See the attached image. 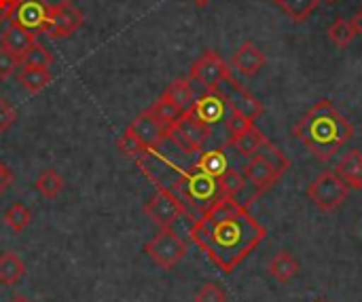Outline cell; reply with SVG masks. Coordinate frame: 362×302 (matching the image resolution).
Here are the masks:
<instances>
[{"instance_id": "1", "label": "cell", "mask_w": 362, "mask_h": 302, "mask_svg": "<svg viewBox=\"0 0 362 302\" xmlns=\"http://www.w3.org/2000/svg\"><path fill=\"white\" fill-rule=\"evenodd\" d=\"M191 241L223 271L233 273L267 237V231L235 197H218L193 222Z\"/></svg>"}, {"instance_id": "2", "label": "cell", "mask_w": 362, "mask_h": 302, "mask_svg": "<svg viewBox=\"0 0 362 302\" xmlns=\"http://www.w3.org/2000/svg\"><path fill=\"white\" fill-rule=\"evenodd\" d=\"M293 135L318 161H329L354 138V125L329 99H320L295 123Z\"/></svg>"}, {"instance_id": "3", "label": "cell", "mask_w": 362, "mask_h": 302, "mask_svg": "<svg viewBox=\"0 0 362 302\" xmlns=\"http://www.w3.org/2000/svg\"><path fill=\"white\" fill-rule=\"evenodd\" d=\"M180 191V199L189 205H193L199 212H206L221 195V186H218V178L202 171L199 167H191L187 171H180L176 184Z\"/></svg>"}, {"instance_id": "4", "label": "cell", "mask_w": 362, "mask_h": 302, "mask_svg": "<svg viewBox=\"0 0 362 302\" xmlns=\"http://www.w3.org/2000/svg\"><path fill=\"white\" fill-rule=\"evenodd\" d=\"M350 195V186L335 174V171H325L320 174L310 186H308V199L314 203L320 212L331 214L344 205V201Z\"/></svg>"}, {"instance_id": "5", "label": "cell", "mask_w": 362, "mask_h": 302, "mask_svg": "<svg viewBox=\"0 0 362 302\" xmlns=\"http://www.w3.org/2000/svg\"><path fill=\"white\" fill-rule=\"evenodd\" d=\"M144 252L159 269L172 271L187 256V241L170 226L153 235V239L144 246Z\"/></svg>"}, {"instance_id": "6", "label": "cell", "mask_w": 362, "mask_h": 302, "mask_svg": "<svg viewBox=\"0 0 362 302\" xmlns=\"http://www.w3.org/2000/svg\"><path fill=\"white\" fill-rule=\"evenodd\" d=\"M144 214L161 229L174 226L182 216H187V203L168 186H157V193L144 205Z\"/></svg>"}, {"instance_id": "7", "label": "cell", "mask_w": 362, "mask_h": 302, "mask_svg": "<svg viewBox=\"0 0 362 302\" xmlns=\"http://www.w3.org/2000/svg\"><path fill=\"white\" fill-rule=\"evenodd\" d=\"M229 74H231L229 64L218 55V51L208 49L193 61L191 72H189V80L193 85H199L202 93H206V91H216L221 80L227 78Z\"/></svg>"}, {"instance_id": "8", "label": "cell", "mask_w": 362, "mask_h": 302, "mask_svg": "<svg viewBox=\"0 0 362 302\" xmlns=\"http://www.w3.org/2000/svg\"><path fill=\"white\" fill-rule=\"evenodd\" d=\"M212 127L202 123L191 110L185 112L170 129V140H174L185 152H202L204 144L208 142Z\"/></svg>"}, {"instance_id": "9", "label": "cell", "mask_w": 362, "mask_h": 302, "mask_svg": "<svg viewBox=\"0 0 362 302\" xmlns=\"http://www.w3.org/2000/svg\"><path fill=\"white\" fill-rule=\"evenodd\" d=\"M216 91L225 97L229 110H235V112L244 114V116L250 119V121L261 119L263 112H265L263 102L257 99L244 85H240V83L233 78V74H229L227 78H223L221 85L216 87Z\"/></svg>"}, {"instance_id": "10", "label": "cell", "mask_w": 362, "mask_h": 302, "mask_svg": "<svg viewBox=\"0 0 362 302\" xmlns=\"http://www.w3.org/2000/svg\"><path fill=\"white\" fill-rule=\"evenodd\" d=\"M83 13L81 8H76L70 0H64L59 4H53L49 8L42 34H47L51 40H59V38H68L72 36L81 25H83Z\"/></svg>"}, {"instance_id": "11", "label": "cell", "mask_w": 362, "mask_h": 302, "mask_svg": "<svg viewBox=\"0 0 362 302\" xmlns=\"http://www.w3.org/2000/svg\"><path fill=\"white\" fill-rule=\"evenodd\" d=\"M127 131H132L146 150H159V146L170 140V127L163 125L148 108L127 125Z\"/></svg>"}, {"instance_id": "12", "label": "cell", "mask_w": 362, "mask_h": 302, "mask_svg": "<svg viewBox=\"0 0 362 302\" xmlns=\"http://www.w3.org/2000/svg\"><path fill=\"white\" fill-rule=\"evenodd\" d=\"M49 8L51 6L45 0H17L11 21L36 34V32H42Z\"/></svg>"}, {"instance_id": "13", "label": "cell", "mask_w": 362, "mask_h": 302, "mask_svg": "<svg viewBox=\"0 0 362 302\" xmlns=\"http://www.w3.org/2000/svg\"><path fill=\"white\" fill-rule=\"evenodd\" d=\"M244 178L255 186V199H257V197H261L263 193L272 191V188L280 182L282 176L276 174L263 157L255 155V157L248 159V163H246V167H244Z\"/></svg>"}, {"instance_id": "14", "label": "cell", "mask_w": 362, "mask_h": 302, "mask_svg": "<svg viewBox=\"0 0 362 302\" xmlns=\"http://www.w3.org/2000/svg\"><path fill=\"white\" fill-rule=\"evenodd\" d=\"M267 64V57L265 53L252 42V40H246L244 44H240V49L233 53L231 57V68L242 74L244 78H252L257 76Z\"/></svg>"}, {"instance_id": "15", "label": "cell", "mask_w": 362, "mask_h": 302, "mask_svg": "<svg viewBox=\"0 0 362 302\" xmlns=\"http://www.w3.org/2000/svg\"><path fill=\"white\" fill-rule=\"evenodd\" d=\"M227 102H225V97L218 93V91H206V93H202L197 99H195V104H193V108H191V112L202 121V123H206V125H216V123H221L223 119H227Z\"/></svg>"}, {"instance_id": "16", "label": "cell", "mask_w": 362, "mask_h": 302, "mask_svg": "<svg viewBox=\"0 0 362 302\" xmlns=\"http://www.w3.org/2000/svg\"><path fill=\"white\" fill-rule=\"evenodd\" d=\"M335 174L350 186V188H354V191H358L362 193V152L361 150H348L341 159H339V163H337V167H335Z\"/></svg>"}, {"instance_id": "17", "label": "cell", "mask_w": 362, "mask_h": 302, "mask_svg": "<svg viewBox=\"0 0 362 302\" xmlns=\"http://www.w3.org/2000/svg\"><path fill=\"white\" fill-rule=\"evenodd\" d=\"M161 97H165L168 102H172L182 112H189L193 108L195 99H197L195 89H193V83L189 78H176V80H172L165 87V91H163Z\"/></svg>"}, {"instance_id": "18", "label": "cell", "mask_w": 362, "mask_h": 302, "mask_svg": "<svg viewBox=\"0 0 362 302\" xmlns=\"http://www.w3.org/2000/svg\"><path fill=\"white\" fill-rule=\"evenodd\" d=\"M25 262L15 252H2L0 254V284L6 288L17 286L25 277Z\"/></svg>"}, {"instance_id": "19", "label": "cell", "mask_w": 362, "mask_h": 302, "mask_svg": "<svg viewBox=\"0 0 362 302\" xmlns=\"http://www.w3.org/2000/svg\"><path fill=\"white\" fill-rule=\"evenodd\" d=\"M34 42V32H30V30H25V28H21L19 23H8V28L2 32V38H0V44L4 47V49H8L11 53H15V55H23L25 51H28V47Z\"/></svg>"}, {"instance_id": "20", "label": "cell", "mask_w": 362, "mask_h": 302, "mask_svg": "<svg viewBox=\"0 0 362 302\" xmlns=\"http://www.w3.org/2000/svg\"><path fill=\"white\" fill-rule=\"evenodd\" d=\"M269 275L278 282V284H288V282H293L297 275H299V262L293 258V254L291 252H286V250H282V252H278L272 260H269Z\"/></svg>"}, {"instance_id": "21", "label": "cell", "mask_w": 362, "mask_h": 302, "mask_svg": "<svg viewBox=\"0 0 362 302\" xmlns=\"http://www.w3.org/2000/svg\"><path fill=\"white\" fill-rule=\"evenodd\" d=\"M17 78H19V85L32 95L45 91L53 80V76H51V72L47 68H34V66H23L19 70Z\"/></svg>"}, {"instance_id": "22", "label": "cell", "mask_w": 362, "mask_h": 302, "mask_svg": "<svg viewBox=\"0 0 362 302\" xmlns=\"http://www.w3.org/2000/svg\"><path fill=\"white\" fill-rule=\"evenodd\" d=\"M265 140H267V138L263 135V131L257 129V127L252 125L248 131H244V133H240V135H235V138H229V146H233L242 157L250 159V157H255V155L259 152V148L263 146Z\"/></svg>"}, {"instance_id": "23", "label": "cell", "mask_w": 362, "mask_h": 302, "mask_svg": "<svg viewBox=\"0 0 362 302\" xmlns=\"http://www.w3.org/2000/svg\"><path fill=\"white\" fill-rule=\"evenodd\" d=\"M64 186H66L64 178H62V176L57 174V169H53V167L45 169V171L36 178V182H34V188H36L45 199H49V201L57 199L59 193L64 191Z\"/></svg>"}, {"instance_id": "24", "label": "cell", "mask_w": 362, "mask_h": 302, "mask_svg": "<svg viewBox=\"0 0 362 302\" xmlns=\"http://www.w3.org/2000/svg\"><path fill=\"white\" fill-rule=\"evenodd\" d=\"M259 157H263L267 163H269V167L276 171V174H280V176H284L288 169H291V159L274 144V142H269V140H265L263 142V146L259 148V152H257Z\"/></svg>"}, {"instance_id": "25", "label": "cell", "mask_w": 362, "mask_h": 302, "mask_svg": "<svg viewBox=\"0 0 362 302\" xmlns=\"http://www.w3.org/2000/svg\"><path fill=\"white\" fill-rule=\"evenodd\" d=\"M195 167H199L202 171H206L214 178H221L229 169V161H227V155L223 150H208L199 157Z\"/></svg>"}, {"instance_id": "26", "label": "cell", "mask_w": 362, "mask_h": 302, "mask_svg": "<svg viewBox=\"0 0 362 302\" xmlns=\"http://www.w3.org/2000/svg\"><path fill=\"white\" fill-rule=\"evenodd\" d=\"M327 34H329V40L339 49H348L356 38V32H354L350 19H344V17H337Z\"/></svg>"}, {"instance_id": "27", "label": "cell", "mask_w": 362, "mask_h": 302, "mask_svg": "<svg viewBox=\"0 0 362 302\" xmlns=\"http://www.w3.org/2000/svg\"><path fill=\"white\" fill-rule=\"evenodd\" d=\"M276 2L293 21H305L320 4V0H276Z\"/></svg>"}, {"instance_id": "28", "label": "cell", "mask_w": 362, "mask_h": 302, "mask_svg": "<svg viewBox=\"0 0 362 302\" xmlns=\"http://www.w3.org/2000/svg\"><path fill=\"white\" fill-rule=\"evenodd\" d=\"M55 61V57H53V53L51 51H47L40 42H32L30 47H28V51L21 55V66H34V68H51V64Z\"/></svg>"}, {"instance_id": "29", "label": "cell", "mask_w": 362, "mask_h": 302, "mask_svg": "<svg viewBox=\"0 0 362 302\" xmlns=\"http://www.w3.org/2000/svg\"><path fill=\"white\" fill-rule=\"evenodd\" d=\"M30 222H32V212H30L23 203H13V205L4 212V224H6L13 233L25 231Z\"/></svg>"}, {"instance_id": "30", "label": "cell", "mask_w": 362, "mask_h": 302, "mask_svg": "<svg viewBox=\"0 0 362 302\" xmlns=\"http://www.w3.org/2000/svg\"><path fill=\"white\" fill-rule=\"evenodd\" d=\"M218 186H221V195L223 197H235L238 199V195L246 188V178L240 171H235V169L229 167L218 178Z\"/></svg>"}, {"instance_id": "31", "label": "cell", "mask_w": 362, "mask_h": 302, "mask_svg": "<svg viewBox=\"0 0 362 302\" xmlns=\"http://www.w3.org/2000/svg\"><path fill=\"white\" fill-rule=\"evenodd\" d=\"M117 148H119V152L121 155H125L127 159H134V161H138V159H142L144 155H148L151 150H146L140 142H138V138L132 133V131H123V135L117 140Z\"/></svg>"}, {"instance_id": "32", "label": "cell", "mask_w": 362, "mask_h": 302, "mask_svg": "<svg viewBox=\"0 0 362 302\" xmlns=\"http://www.w3.org/2000/svg\"><path fill=\"white\" fill-rule=\"evenodd\" d=\"M148 110H151V112H153L161 123H163V125H168L170 129H172V125H174L182 114H185V112H182V110H178L172 102H168L165 97H159V99L148 108Z\"/></svg>"}, {"instance_id": "33", "label": "cell", "mask_w": 362, "mask_h": 302, "mask_svg": "<svg viewBox=\"0 0 362 302\" xmlns=\"http://www.w3.org/2000/svg\"><path fill=\"white\" fill-rule=\"evenodd\" d=\"M19 66H21V57L15 55V53H11L8 49H4L0 44V80L11 78L17 72Z\"/></svg>"}, {"instance_id": "34", "label": "cell", "mask_w": 362, "mask_h": 302, "mask_svg": "<svg viewBox=\"0 0 362 302\" xmlns=\"http://www.w3.org/2000/svg\"><path fill=\"white\" fill-rule=\"evenodd\" d=\"M195 302H227V294L221 286L216 284H204L193 296Z\"/></svg>"}, {"instance_id": "35", "label": "cell", "mask_w": 362, "mask_h": 302, "mask_svg": "<svg viewBox=\"0 0 362 302\" xmlns=\"http://www.w3.org/2000/svg\"><path fill=\"white\" fill-rule=\"evenodd\" d=\"M255 125V121L246 119L244 114L235 112V110H229V116H227V129H229V135L235 138L244 131H248L250 127Z\"/></svg>"}, {"instance_id": "36", "label": "cell", "mask_w": 362, "mask_h": 302, "mask_svg": "<svg viewBox=\"0 0 362 302\" xmlns=\"http://www.w3.org/2000/svg\"><path fill=\"white\" fill-rule=\"evenodd\" d=\"M15 119H17V110L0 95V135L15 123Z\"/></svg>"}, {"instance_id": "37", "label": "cell", "mask_w": 362, "mask_h": 302, "mask_svg": "<svg viewBox=\"0 0 362 302\" xmlns=\"http://www.w3.org/2000/svg\"><path fill=\"white\" fill-rule=\"evenodd\" d=\"M13 182H15V176H13L11 167L0 161V195H4L13 186Z\"/></svg>"}, {"instance_id": "38", "label": "cell", "mask_w": 362, "mask_h": 302, "mask_svg": "<svg viewBox=\"0 0 362 302\" xmlns=\"http://www.w3.org/2000/svg\"><path fill=\"white\" fill-rule=\"evenodd\" d=\"M17 0H0V23L11 21Z\"/></svg>"}, {"instance_id": "39", "label": "cell", "mask_w": 362, "mask_h": 302, "mask_svg": "<svg viewBox=\"0 0 362 302\" xmlns=\"http://www.w3.org/2000/svg\"><path fill=\"white\" fill-rule=\"evenodd\" d=\"M350 23H352V28H354L356 36H361L362 38V8H358V11L354 13V17L350 19Z\"/></svg>"}, {"instance_id": "40", "label": "cell", "mask_w": 362, "mask_h": 302, "mask_svg": "<svg viewBox=\"0 0 362 302\" xmlns=\"http://www.w3.org/2000/svg\"><path fill=\"white\" fill-rule=\"evenodd\" d=\"M193 2H195V4H197L199 8H204V6H208V4H210L212 0H193Z\"/></svg>"}, {"instance_id": "41", "label": "cell", "mask_w": 362, "mask_h": 302, "mask_svg": "<svg viewBox=\"0 0 362 302\" xmlns=\"http://www.w3.org/2000/svg\"><path fill=\"white\" fill-rule=\"evenodd\" d=\"M8 302H34V301H30L28 296H15V298H11Z\"/></svg>"}, {"instance_id": "42", "label": "cell", "mask_w": 362, "mask_h": 302, "mask_svg": "<svg viewBox=\"0 0 362 302\" xmlns=\"http://www.w3.org/2000/svg\"><path fill=\"white\" fill-rule=\"evenodd\" d=\"M327 2H335V0H327Z\"/></svg>"}, {"instance_id": "43", "label": "cell", "mask_w": 362, "mask_h": 302, "mask_svg": "<svg viewBox=\"0 0 362 302\" xmlns=\"http://www.w3.org/2000/svg\"><path fill=\"white\" fill-rule=\"evenodd\" d=\"M316 302H329V301H316Z\"/></svg>"}]
</instances>
